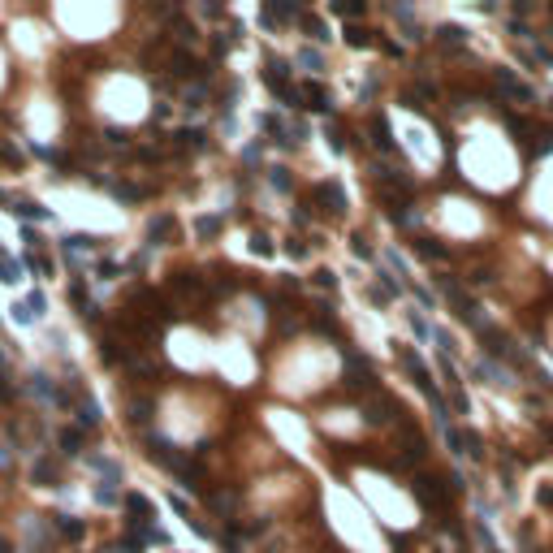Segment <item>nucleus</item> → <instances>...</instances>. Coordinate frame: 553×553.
Returning a JSON list of instances; mask_svg holds the SVG:
<instances>
[{
  "instance_id": "a878e982",
  "label": "nucleus",
  "mask_w": 553,
  "mask_h": 553,
  "mask_svg": "<svg viewBox=\"0 0 553 553\" xmlns=\"http://www.w3.org/2000/svg\"><path fill=\"white\" fill-rule=\"evenodd\" d=\"M0 281H18V264H13V259H5V255H0Z\"/></svg>"
},
{
  "instance_id": "4be33fe9",
  "label": "nucleus",
  "mask_w": 553,
  "mask_h": 553,
  "mask_svg": "<svg viewBox=\"0 0 553 553\" xmlns=\"http://www.w3.org/2000/svg\"><path fill=\"white\" fill-rule=\"evenodd\" d=\"M415 251L424 255V259H445V247H436L432 238H419V242H415Z\"/></svg>"
},
{
  "instance_id": "412c9836",
  "label": "nucleus",
  "mask_w": 553,
  "mask_h": 553,
  "mask_svg": "<svg viewBox=\"0 0 553 553\" xmlns=\"http://www.w3.org/2000/svg\"><path fill=\"white\" fill-rule=\"evenodd\" d=\"M194 148H203V134L199 130H182L177 134V152H194Z\"/></svg>"
},
{
  "instance_id": "58836bf2",
  "label": "nucleus",
  "mask_w": 553,
  "mask_h": 553,
  "mask_svg": "<svg viewBox=\"0 0 553 553\" xmlns=\"http://www.w3.org/2000/svg\"><path fill=\"white\" fill-rule=\"evenodd\" d=\"M285 251H290V255H307V247H303L299 238H290V242H285Z\"/></svg>"
},
{
  "instance_id": "1a4fd4ad",
  "label": "nucleus",
  "mask_w": 553,
  "mask_h": 553,
  "mask_svg": "<svg viewBox=\"0 0 553 553\" xmlns=\"http://www.w3.org/2000/svg\"><path fill=\"white\" fill-rule=\"evenodd\" d=\"M30 480H35V484H57V480H61L57 459H35V467H30Z\"/></svg>"
},
{
  "instance_id": "a211bd4d",
  "label": "nucleus",
  "mask_w": 553,
  "mask_h": 553,
  "mask_svg": "<svg viewBox=\"0 0 553 553\" xmlns=\"http://www.w3.org/2000/svg\"><path fill=\"white\" fill-rule=\"evenodd\" d=\"M57 532L65 536V541H83V523H78V519H57Z\"/></svg>"
},
{
  "instance_id": "2f4dec72",
  "label": "nucleus",
  "mask_w": 553,
  "mask_h": 553,
  "mask_svg": "<svg viewBox=\"0 0 553 553\" xmlns=\"http://www.w3.org/2000/svg\"><path fill=\"white\" fill-rule=\"evenodd\" d=\"M272 186H276V190H290L294 182H290V173H285V169H272Z\"/></svg>"
},
{
  "instance_id": "7c9ffc66",
  "label": "nucleus",
  "mask_w": 553,
  "mask_h": 553,
  "mask_svg": "<svg viewBox=\"0 0 553 553\" xmlns=\"http://www.w3.org/2000/svg\"><path fill=\"white\" fill-rule=\"evenodd\" d=\"M65 242H70V247H74V251H91V247H95V242H91L87 234H74V238H65Z\"/></svg>"
},
{
  "instance_id": "9d476101",
  "label": "nucleus",
  "mask_w": 553,
  "mask_h": 553,
  "mask_svg": "<svg viewBox=\"0 0 553 553\" xmlns=\"http://www.w3.org/2000/svg\"><path fill=\"white\" fill-rule=\"evenodd\" d=\"M125 510L134 514V523H152V519H156L152 501H148V497H139V493H125Z\"/></svg>"
},
{
  "instance_id": "5701e85b",
  "label": "nucleus",
  "mask_w": 553,
  "mask_h": 553,
  "mask_svg": "<svg viewBox=\"0 0 553 553\" xmlns=\"http://www.w3.org/2000/svg\"><path fill=\"white\" fill-rule=\"evenodd\" d=\"M272 324H276V333H281V337H290V333L299 329V320H294V312H281V316H276Z\"/></svg>"
},
{
  "instance_id": "423d86ee",
  "label": "nucleus",
  "mask_w": 553,
  "mask_h": 553,
  "mask_svg": "<svg viewBox=\"0 0 553 553\" xmlns=\"http://www.w3.org/2000/svg\"><path fill=\"white\" fill-rule=\"evenodd\" d=\"M165 70H169L173 78H190L194 70H199V61H194V57L186 52V48H173V52L165 57Z\"/></svg>"
},
{
  "instance_id": "aec40b11",
  "label": "nucleus",
  "mask_w": 553,
  "mask_h": 553,
  "mask_svg": "<svg viewBox=\"0 0 553 553\" xmlns=\"http://www.w3.org/2000/svg\"><path fill=\"white\" fill-rule=\"evenodd\" d=\"M363 0H337V5H333V13H341V18H363Z\"/></svg>"
},
{
  "instance_id": "20e7f679",
  "label": "nucleus",
  "mask_w": 553,
  "mask_h": 553,
  "mask_svg": "<svg viewBox=\"0 0 553 553\" xmlns=\"http://www.w3.org/2000/svg\"><path fill=\"white\" fill-rule=\"evenodd\" d=\"M312 203H320L329 217H341L346 212V190H341L337 182H316L312 186Z\"/></svg>"
},
{
  "instance_id": "393cba45",
  "label": "nucleus",
  "mask_w": 553,
  "mask_h": 553,
  "mask_svg": "<svg viewBox=\"0 0 553 553\" xmlns=\"http://www.w3.org/2000/svg\"><path fill=\"white\" fill-rule=\"evenodd\" d=\"M346 39H350L354 48H368V43H372V30H363V26H350V30H346Z\"/></svg>"
},
{
  "instance_id": "7ed1b4c3",
  "label": "nucleus",
  "mask_w": 553,
  "mask_h": 553,
  "mask_svg": "<svg viewBox=\"0 0 553 553\" xmlns=\"http://www.w3.org/2000/svg\"><path fill=\"white\" fill-rule=\"evenodd\" d=\"M346 389H354V394H368V389H376V376H372V368L363 354L346 350Z\"/></svg>"
},
{
  "instance_id": "4468645a",
  "label": "nucleus",
  "mask_w": 553,
  "mask_h": 553,
  "mask_svg": "<svg viewBox=\"0 0 553 553\" xmlns=\"http://www.w3.org/2000/svg\"><path fill=\"white\" fill-rule=\"evenodd\" d=\"M290 18H294V5H264V26L290 22Z\"/></svg>"
},
{
  "instance_id": "cd10ccee",
  "label": "nucleus",
  "mask_w": 553,
  "mask_h": 553,
  "mask_svg": "<svg viewBox=\"0 0 553 553\" xmlns=\"http://www.w3.org/2000/svg\"><path fill=\"white\" fill-rule=\"evenodd\" d=\"M312 281H316V285H320V290H337V276H333V272H329V268H320V272H316V276H312Z\"/></svg>"
},
{
  "instance_id": "c85d7f7f",
  "label": "nucleus",
  "mask_w": 553,
  "mask_h": 553,
  "mask_svg": "<svg viewBox=\"0 0 553 553\" xmlns=\"http://www.w3.org/2000/svg\"><path fill=\"white\" fill-rule=\"evenodd\" d=\"M0 160H5V165H22V156H18L13 143H0Z\"/></svg>"
},
{
  "instance_id": "6e6552de",
  "label": "nucleus",
  "mask_w": 553,
  "mask_h": 553,
  "mask_svg": "<svg viewBox=\"0 0 553 553\" xmlns=\"http://www.w3.org/2000/svg\"><path fill=\"white\" fill-rule=\"evenodd\" d=\"M299 108L324 112V108H329V91H324L320 83H307V87H299Z\"/></svg>"
},
{
  "instance_id": "f257e3e1",
  "label": "nucleus",
  "mask_w": 553,
  "mask_h": 553,
  "mask_svg": "<svg viewBox=\"0 0 553 553\" xmlns=\"http://www.w3.org/2000/svg\"><path fill=\"white\" fill-rule=\"evenodd\" d=\"M264 83H268V91L281 95L285 104L299 108V91L290 87V65H285V61H264Z\"/></svg>"
},
{
  "instance_id": "ddd939ff",
  "label": "nucleus",
  "mask_w": 553,
  "mask_h": 553,
  "mask_svg": "<svg viewBox=\"0 0 553 553\" xmlns=\"http://www.w3.org/2000/svg\"><path fill=\"white\" fill-rule=\"evenodd\" d=\"M61 454H70V459L83 454V428H65L61 432Z\"/></svg>"
},
{
  "instance_id": "ea45409f",
  "label": "nucleus",
  "mask_w": 553,
  "mask_h": 553,
  "mask_svg": "<svg viewBox=\"0 0 553 553\" xmlns=\"http://www.w3.org/2000/svg\"><path fill=\"white\" fill-rule=\"evenodd\" d=\"M0 553H13V549H9V541H0Z\"/></svg>"
},
{
  "instance_id": "dca6fc26",
  "label": "nucleus",
  "mask_w": 553,
  "mask_h": 553,
  "mask_svg": "<svg viewBox=\"0 0 553 553\" xmlns=\"http://www.w3.org/2000/svg\"><path fill=\"white\" fill-rule=\"evenodd\" d=\"M208 501H212V506H217L221 514H230V510L238 506V493H234V489H217V493L208 497Z\"/></svg>"
},
{
  "instance_id": "f704fd0d",
  "label": "nucleus",
  "mask_w": 553,
  "mask_h": 553,
  "mask_svg": "<svg viewBox=\"0 0 553 553\" xmlns=\"http://www.w3.org/2000/svg\"><path fill=\"white\" fill-rule=\"evenodd\" d=\"M0 398H13V385H9V372H5V363H0Z\"/></svg>"
},
{
  "instance_id": "72a5a7b5",
  "label": "nucleus",
  "mask_w": 553,
  "mask_h": 553,
  "mask_svg": "<svg viewBox=\"0 0 553 553\" xmlns=\"http://www.w3.org/2000/svg\"><path fill=\"white\" fill-rule=\"evenodd\" d=\"M350 242H354V255H363V259H368V255H372V247H368V238H363V234H354V238H350Z\"/></svg>"
},
{
  "instance_id": "9b49d317",
  "label": "nucleus",
  "mask_w": 553,
  "mask_h": 553,
  "mask_svg": "<svg viewBox=\"0 0 553 553\" xmlns=\"http://www.w3.org/2000/svg\"><path fill=\"white\" fill-rule=\"evenodd\" d=\"M394 415H402V411H398V402H389V398H376V402L368 406V419H372V424H389Z\"/></svg>"
},
{
  "instance_id": "0eeeda50",
  "label": "nucleus",
  "mask_w": 553,
  "mask_h": 553,
  "mask_svg": "<svg viewBox=\"0 0 553 553\" xmlns=\"http://www.w3.org/2000/svg\"><path fill=\"white\" fill-rule=\"evenodd\" d=\"M169 290H173V294H182V299H199L203 294V281L194 272H173L169 276Z\"/></svg>"
},
{
  "instance_id": "6ab92c4d",
  "label": "nucleus",
  "mask_w": 553,
  "mask_h": 553,
  "mask_svg": "<svg viewBox=\"0 0 553 553\" xmlns=\"http://www.w3.org/2000/svg\"><path fill=\"white\" fill-rule=\"evenodd\" d=\"M497 83H501V91H510V95H519V100H532V91H527L523 83H514V78H510L506 70H501V74H497Z\"/></svg>"
},
{
  "instance_id": "39448f33",
  "label": "nucleus",
  "mask_w": 553,
  "mask_h": 553,
  "mask_svg": "<svg viewBox=\"0 0 553 553\" xmlns=\"http://www.w3.org/2000/svg\"><path fill=\"white\" fill-rule=\"evenodd\" d=\"M148 242H156V247H165V242H177V221H173L169 212L152 217V225H148Z\"/></svg>"
},
{
  "instance_id": "e433bc0d",
  "label": "nucleus",
  "mask_w": 553,
  "mask_h": 553,
  "mask_svg": "<svg viewBox=\"0 0 553 553\" xmlns=\"http://www.w3.org/2000/svg\"><path fill=\"white\" fill-rule=\"evenodd\" d=\"M18 212H22V217H48V212H43V208H39V203H22V208H18Z\"/></svg>"
},
{
  "instance_id": "473e14b6",
  "label": "nucleus",
  "mask_w": 553,
  "mask_h": 553,
  "mask_svg": "<svg viewBox=\"0 0 553 553\" xmlns=\"http://www.w3.org/2000/svg\"><path fill=\"white\" fill-rule=\"evenodd\" d=\"M255 255H264V259L272 255V242H268L264 234H255Z\"/></svg>"
},
{
  "instance_id": "b1692460",
  "label": "nucleus",
  "mask_w": 553,
  "mask_h": 553,
  "mask_svg": "<svg viewBox=\"0 0 553 553\" xmlns=\"http://www.w3.org/2000/svg\"><path fill=\"white\" fill-rule=\"evenodd\" d=\"M130 419H134V424H148V419H152V402L148 398L134 402V406H130Z\"/></svg>"
},
{
  "instance_id": "bb28decb",
  "label": "nucleus",
  "mask_w": 553,
  "mask_h": 553,
  "mask_svg": "<svg viewBox=\"0 0 553 553\" xmlns=\"http://www.w3.org/2000/svg\"><path fill=\"white\" fill-rule=\"evenodd\" d=\"M303 26H307V35H312V39H329V30H324L320 18H303Z\"/></svg>"
},
{
  "instance_id": "c9c22d12",
  "label": "nucleus",
  "mask_w": 553,
  "mask_h": 553,
  "mask_svg": "<svg viewBox=\"0 0 553 553\" xmlns=\"http://www.w3.org/2000/svg\"><path fill=\"white\" fill-rule=\"evenodd\" d=\"M441 39H445V43H459L463 30H459V26H441Z\"/></svg>"
},
{
  "instance_id": "f8f14e48",
  "label": "nucleus",
  "mask_w": 553,
  "mask_h": 553,
  "mask_svg": "<svg viewBox=\"0 0 553 553\" xmlns=\"http://www.w3.org/2000/svg\"><path fill=\"white\" fill-rule=\"evenodd\" d=\"M368 130H372V143H376L381 152H394V139H389V121L385 117H372Z\"/></svg>"
},
{
  "instance_id": "2eb2a0df",
  "label": "nucleus",
  "mask_w": 553,
  "mask_h": 553,
  "mask_svg": "<svg viewBox=\"0 0 553 553\" xmlns=\"http://www.w3.org/2000/svg\"><path fill=\"white\" fill-rule=\"evenodd\" d=\"M221 225H225L221 217H199V221H194V234H199V238L208 242V238H217V234H221Z\"/></svg>"
},
{
  "instance_id": "f03ea898",
  "label": "nucleus",
  "mask_w": 553,
  "mask_h": 553,
  "mask_svg": "<svg viewBox=\"0 0 553 553\" xmlns=\"http://www.w3.org/2000/svg\"><path fill=\"white\" fill-rule=\"evenodd\" d=\"M411 489H415V497L424 501L428 510H445L450 506V489H445V480H436V476H419Z\"/></svg>"
},
{
  "instance_id": "c756f323",
  "label": "nucleus",
  "mask_w": 553,
  "mask_h": 553,
  "mask_svg": "<svg viewBox=\"0 0 553 553\" xmlns=\"http://www.w3.org/2000/svg\"><path fill=\"white\" fill-rule=\"evenodd\" d=\"M70 299H74V303L87 312V290H83V281H70Z\"/></svg>"
},
{
  "instance_id": "4c0bfd02",
  "label": "nucleus",
  "mask_w": 553,
  "mask_h": 553,
  "mask_svg": "<svg viewBox=\"0 0 553 553\" xmlns=\"http://www.w3.org/2000/svg\"><path fill=\"white\" fill-rule=\"evenodd\" d=\"M108 143H112V148H125V134H121V130H108V134H104Z\"/></svg>"
},
{
  "instance_id": "f3484780",
  "label": "nucleus",
  "mask_w": 553,
  "mask_h": 553,
  "mask_svg": "<svg viewBox=\"0 0 553 553\" xmlns=\"http://www.w3.org/2000/svg\"><path fill=\"white\" fill-rule=\"evenodd\" d=\"M100 359H104V363H121V359H125L121 341H112V337H104V341H100Z\"/></svg>"
}]
</instances>
